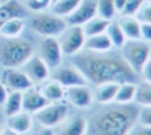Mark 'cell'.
I'll use <instances>...</instances> for the list:
<instances>
[{
	"mask_svg": "<svg viewBox=\"0 0 151 135\" xmlns=\"http://www.w3.org/2000/svg\"><path fill=\"white\" fill-rule=\"evenodd\" d=\"M85 76L88 85H99L104 82H137L138 76L123 59L118 49L97 53L83 49L70 58Z\"/></svg>",
	"mask_w": 151,
	"mask_h": 135,
	"instance_id": "obj_1",
	"label": "cell"
},
{
	"mask_svg": "<svg viewBox=\"0 0 151 135\" xmlns=\"http://www.w3.org/2000/svg\"><path fill=\"white\" fill-rule=\"evenodd\" d=\"M136 103L104 104L87 119V135H127L137 123Z\"/></svg>",
	"mask_w": 151,
	"mask_h": 135,
	"instance_id": "obj_2",
	"label": "cell"
},
{
	"mask_svg": "<svg viewBox=\"0 0 151 135\" xmlns=\"http://www.w3.org/2000/svg\"><path fill=\"white\" fill-rule=\"evenodd\" d=\"M33 55L31 42L20 38H12L0 42V65L4 68H20Z\"/></svg>",
	"mask_w": 151,
	"mask_h": 135,
	"instance_id": "obj_3",
	"label": "cell"
},
{
	"mask_svg": "<svg viewBox=\"0 0 151 135\" xmlns=\"http://www.w3.org/2000/svg\"><path fill=\"white\" fill-rule=\"evenodd\" d=\"M119 52L125 62L137 75L140 74L143 67L151 58V46L142 39L126 40Z\"/></svg>",
	"mask_w": 151,
	"mask_h": 135,
	"instance_id": "obj_4",
	"label": "cell"
},
{
	"mask_svg": "<svg viewBox=\"0 0 151 135\" xmlns=\"http://www.w3.org/2000/svg\"><path fill=\"white\" fill-rule=\"evenodd\" d=\"M70 113V107L65 101L50 102L40 110L33 114L35 121L46 128H55L60 126L67 117Z\"/></svg>",
	"mask_w": 151,
	"mask_h": 135,
	"instance_id": "obj_5",
	"label": "cell"
},
{
	"mask_svg": "<svg viewBox=\"0 0 151 135\" xmlns=\"http://www.w3.org/2000/svg\"><path fill=\"white\" fill-rule=\"evenodd\" d=\"M31 27L42 38H58L67 27V23L64 18L54 15L53 13H39L32 19Z\"/></svg>",
	"mask_w": 151,
	"mask_h": 135,
	"instance_id": "obj_6",
	"label": "cell"
},
{
	"mask_svg": "<svg viewBox=\"0 0 151 135\" xmlns=\"http://www.w3.org/2000/svg\"><path fill=\"white\" fill-rule=\"evenodd\" d=\"M85 34L81 26H67L58 36L64 56H73L84 49Z\"/></svg>",
	"mask_w": 151,
	"mask_h": 135,
	"instance_id": "obj_7",
	"label": "cell"
},
{
	"mask_svg": "<svg viewBox=\"0 0 151 135\" xmlns=\"http://www.w3.org/2000/svg\"><path fill=\"white\" fill-rule=\"evenodd\" d=\"M50 77L58 81L65 88H70L79 85H88L81 72L71 62L68 65L61 63L59 67L52 69Z\"/></svg>",
	"mask_w": 151,
	"mask_h": 135,
	"instance_id": "obj_8",
	"label": "cell"
},
{
	"mask_svg": "<svg viewBox=\"0 0 151 135\" xmlns=\"http://www.w3.org/2000/svg\"><path fill=\"white\" fill-rule=\"evenodd\" d=\"M39 56L42 59V61L47 65V67L51 70L59 67L63 63L64 54L60 43L58 41V38H53V36L44 38L40 42Z\"/></svg>",
	"mask_w": 151,
	"mask_h": 135,
	"instance_id": "obj_9",
	"label": "cell"
},
{
	"mask_svg": "<svg viewBox=\"0 0 151 135\" xmlns=\"http://www.w3.org/2000/svg\"><path fill=\"white\" fill-rule=\"evenodd\" d=\"M65 99L73 107L81 110L92 108L94 103L93 89L90 87V85H79V86L66 88Z\"/></svg>",
	"mask_w": 151,
	"mask_h": 135,
	"instance_id": "obj_10",
	"label": "cell"
},
{
	"mask_svg": "<svg viewBox=\"0 0 151 135\" xmlns=\"http://www.w3.org/2000/svg\"><path fill=\"white\" fill-rule=\"evenodd\" d=\"M0 81L9 92H24L33 86V82L20 68H5Z\"/></svg>",
	"mask_w": 151,
	"mask_h": 135,
	"instance_id": "obj_11",
	"label": "cell"
},
{
	"mask_svg": "<svg viewBox=\"0 0 151 135\" xmlns=\"http://www.w3.org/2000/svg\"><path fill=\"white\" fill-rule=\"evenodd\" d=\"M24 73L29 77L33 85H40L47 79H50L51 69L42 61L39 55H32L21 67Z\"/></svg>",
	"mask_w": 151,
	"mask_h": 135,
	"instance_id": "obj_12",
	"label": "cell"
},
{
	"mask_svg": "<svg viewBox=\"0 0 151 135\" xmlns=\"http://www.w3.org/2000/svg\"><path fill=\"white\" fill-rule=\"evenodd\" d=\"M94 16H97V0H81L65 21L67 26H83Z\"/></svg>",
	"mask_w": 151,
	"mask_h": 135,
	"instance_id": "obj_13",
	"label": "cell"
},
{
	"mask_svg": "<svg viewBox=\"0 0 151 135\" xmlns=\"http://www.w3.org/2000/svg\"><path fill=\"white\" fill-rule=\"evenodd\" d=\"M21 94H22V110L32 115L50 103V101L42 95L39 86L33 85L28 89L21 92Z\"/></svg>",
	"mask_w": 151,
	"mask_h": 135,
	"instance_id": "obj_14",
	"label": "cell"
},
{
	"mask_svg": "<svg viewBox=\"0 0 151 135\" xmlns=\"http://www.w3.org/2000/svg\"><path fill=\"white\" fill-rule=\"evenodd\" d=\"M6 124H7V128L13 130L18 135H25L32 129L33 117H32V114L21 110L12 116H8L6 120Z\"/></svg>",
	"mask_w": 151,
	"mask_h": 135,
	"instance_id": "obj_15",
	"label": "cell"
},
{
	"mask_svg": "<svg viewBox=\"0 0 151 135\" xmlns=\"http://www.w3.org/2000/svg\"><path fill=\"white\" fill-rule=\"evenodd\" d=\"M59 135H86L87 134V119L83 115H76L66 119L61 124Z\"/></svg>",
	"mask_w": 151,
	"mask_h": 135,
	"instance_id": "obj_16",
	"label": "cell"
},
{
	"mask_svg": "<svg viewBox=\"0 0 151 135\" xmlns=\"http://www.w3.org/2000/svg\"><path fill=\"white\" fill-rule=\"evenodd\" d=\"M118 85L119 83H116V82H104V83L97 85L93 90L94 102L101 106L113 103L116 93L118 89Z\"/></svg>",
	"mask_w": 151,
	"mask_h": 135,
	"instance_id": "obj_17",
	"label": "cell"
},
{
	"mask_svg": "<svg viewBox=\"0 0 151 135\" xmlns=\"http://www.w3.org/2000/svg\"><path fill=\"white\" fill-rule=\"evenodd\" d=\"M42 95L50 101V102H60L65 100V92L66 88L60 85L58 81L53 79H47L39 86Z\"/></svg>",
	"mask_w": 151,
	"mask_h": 135,
	"instance_id": "obj_18",
	"label": "cell"
},
{
	"mask_svg": "<svg viewBox=\"0 0 151 135\" xmlns=\"http://www.w3.org/2000/svg\"><path fill=\"white\" fill-rule=\"evenodd\" d=\"M119 27L122 28L126 40H136L140 39V22L136 16L120 15L116 19Z\"/></svg>",
	"mask_w": 151,
	"mask_h": 135,
	"instance_id": "obj_19",
	"label": "cell"
},
{
	"mask_svg": "<svg viewBox=\"0 0 151 135\" xmlns=\"http://www.w3.org/2000/svg\"><path fill=\"white\" fill-rule=\"evenodd\" d=\"M84 49L90 50V52L103 53V52H109L114 48L112 47V43H111L109 36L106 35V33H100L97 35L87 36L85 39Z\"/></svg>",
	"mask_w": 151,
	"mask_h": 135,
	"instance_id": "obj_20",
	"label": "cell"
},
{
	"mask_svg": "<svg viewBox=\"0 0 151 135\" xmlns=\"http://www.w3.org/2000/svg\"><path fill=\"white\" fill-rule=\"evenodd\" d=\"M26 14L25 7L17 0H7L0 5V25L13 18H22Z\"/></svg>",
	"mask_w": 151,
	"mask_h": 135,
	"instance_id": "obj_21",
	"label": "cell"
},
{
	"mask_svg": "<svg viewBox=\"0 0 151 135\" xmlns=\"http://www.w3.org/2000/svg\"><path fill=\"white\" fill-rule=\"evenodd\" d=\"M137 82H122L118 85V89L114 97V103L130 104L134 103Z\"/></svg>",
	"mask_w": 151,
	"mask_h": 135,
	"instance_id": "obj_22",
	"label": "cell"
},
{
	"mask_svg": "<svg viewBox=\"0 0 151 135\" xmlns=\"http://www.w3.org/2000/svg\"><path fill=\"white\" fill-rule=\"evenodd\" d=\"M25 28V21L22 18H13L0 25V35L2 38L12 39L19 38Z\"/></svg>",
	"mask_w": 151,
	"mask_h": 135,
	"instance_id": "obj_23",
	"label": "cell"
},
{
	"mask_svg": "<svg viewBox=\"0 0 151 135\" xmlns=\"http://www.w3.org/2000/svg\"><path fill=\"white\" fill-rule=\"evenodd\" d=\"M6 117L12 116L22 110V94L21 92H9L2 106Z\"/></svg>",
	"mask_w": 151,
	"mask_h": 135,
	"instance_id": "obj_24",
	"label": "cell"
},
{
	"mask_svg": "<svg viewBox=\"0 0 151 135\" xmlns=\"http://www.w3.org/2000/svg\"><path fill=\"white\" fill-rule=\"evenodd\" d=\"M105 33L109 36V39H110V41L112 43V47L114 49L119 50L123 47V45L125 43V41H126V38H125L122 28L119 27V25H118V22L116 20L110 21Z\"/></svg>",
	"mask_w": 151,
	"mask_h": 135,
	"instance_id": "obj_25",
	"label": "cell"
},
{
	"mask_svg": "<svg viewBox=\"0 0 151 135\" xmlns=\"http://www.w3.org/2000/svg\"><path fill=\"white\" fill-rule=\"evenodd\" d=\"M109 23H110L109 20H105V19L99 18V16H94L91 20H88L86 23H84L81 26V28L84 31L85 36L87 38V36L100 34V33H105Z\"/></svg>",
	"mask_w": 151,
	"mask_h": 135,
	"instance_id": "obj_26",
	"label": "cell"
},
{
	"mask_svg": "<svg viewBox=\"0 0 151 135\" xmlns=\"http://www.w3.org/2000/svg\"><path fill=\"white\" fill-rule=\"evenodd\" d=\"M80 1L81 0H59L51 5V13L65 19L78 7Z\"/></svg>",
	"mask_w": 151,
	"mask_h": 135,
	"instance_id": "obj_27",
	"label": "cell"
},
{
	"mask_svg": "<svg viewBox=\"0 0 151 135\" xmlns=\"http://www.w3.org/2000/svg\"><path fill=\"white\" fill-rule=\"evenodd\" d=\"M134 103L138 107L151 106V83L144 80H140L139 82H137Z\"/></svg>",
	"mask_w": 151,
	"mask_h": 135,
	"instance_id": "obj_28",
	"label": "cell"
},
{
	"mask_svg": "<svg viewBox=\"0 0 151 135\" xmlns=\"http://www.w3.org/2000/svg\"><path fill=\"white\" fill-rule=\"evenodd\" d=\"M117 14L113 0H97V16L112 21L116 20Z\"/></svg>",
	"mask_w": 151,
	"mask_h": 135,
	"instance_id": "obj_29",
	"label": "cell"
},
{
	"mask_svg": "<svg viewBox=\"0 0 151 135\" xmlns=\"http://www.w3.org/2000/svg\"><path fill=\"white\" fill-rule=\"evenodd\" d=\"M145 2V0H126L122 12L119 13L120 15H129V16H136V14L138 13V11L140 9V7L143 6V4Z\"/></svg>",
	"mask_w": 151,
	"mask_h": 135,
	"instance_id": "obj_30",
	"label": "cell"
},
{
	"mask_svg": "<svg viewBox=\"0 0 151 135\" xmlns=\"http://www.w3.org/2000/svg\"><path fill=\"white\" fill-rule=\"evenodd\" d=\"M137 123L151 128V106H143L138 108Z\"/></svg>",
	"mask_w": 151,
	"mask_h": 135,
	"instance_id": "obj_31",
	"label": "cell"
},
{
	"mask_svg": "<svg viewBox=\"0 0 151 135\" xmlns=\"http://www.w3.org/2000/svg\"><path fill=\"white\" fill-rule=\"evenodd\" d=\"M136 18L138 19L139 22L151 23V4L149 1L145 0V2L143 4V6L140 7V9L138 11V13L136 14Z\"/></svg>",
	"mask_w": 151,
	"mask_h": 135,
	"instance_id": "obj_32",
	"label": "cell"
},
{
	"mask_svg": "<svg viewBox=\"0 0 151 135\" xmlns=\"http://www.w3.org/2000/svg\"><path fill=\"white\" fill-rule=\"evenodd\" d=\"M52 0H26V6L34 12H42L50 8Z\"/></svg>",
	"mask_w": 151,
	"mask_h": 135,
	"instance_id": "obj_33",
	"label": "cell"
},
{
	"mask_svg": "<svg viewBox=\"0 0 151 135\" xmlns=\"http://www.w3.org/2000/svg\"><path fill=\"white\" fill-rule=\"evenodd\" d=\"M140 39L151 45V23L140 22Z\"/></svg>",
	"mask_w": 151,
	"mask_h": 135,
	"instance_id": "obj_34",
	"label": "cell"
},
{
	"mask_svg": "<svg viewBox=\"0 0 151 135\" xmlns=\"http://www.w3.org/2000/svg\"><path fill=\"white\" fill-rule=\"evenodd\" d=\"M127 135H151V128H147V127L136 123L131 128V130L127 133Z\"/></svg>",
	"mask_w": 151,
	"mask_h": 135,
	"instance_id": "obj_35",
	"label": "cell"
},
{
	"mask_svg": "<svg viewBox=\"0 0 151 135\" xmlns=\"http://www.w3.org/2000/svg\"><path fill=\"white\" fill-rule=\"evenodd\" d=\"M139 75L142 76V80H144V81L151 83V58H150V60L145 63V66L143 67V69H142V72H140Z\"/></svg>",
	"mask_w": 151,
	"mask_h": 135,
	"instance_id": "obj_36",
	"label": "cell"
},
{
	"mask_svg": "<svg viewBox=\"0 0 151 135\" xmlns=\"http://www.w3.org/2000/svg\"><path fill=\"white\" fill-rule=\"evenodd\" d=\"M32 135H55L53 128H46V127H41L39 129H37Z\"/></svg>",
	"mask_w": 151,
	"mask_h": 135,
	"instance_id": "obj_37",
	"label": "cell"
},
{
	"mask_svg": "<svg viewBox=\"0 0 151 135\" xmlns=\"http://www.w3.org/2000/svg\"><path fill=\"white\" fill-rule=\"evenodd\" d=\"M7 95H8V90L5 87V85L0 81V107L4 106V103H5L6 99H7Z\"/></svg>",
	"mask_w": 151,
	"mask_h": 135,
	"instance_id": "obj_38",
	"label": "cell"
},
{
	"mask_svg": "<svg viewBox=\"0 0 151 135\" xmlns=\"http://www.w3.org/2000/svg\"><path fill=\"white\" fill-rule=\"evenodd\" d=\"M125 2H126V0H113L114 7H116V9H117L118 14H119V13L122 12V9H123V7H124Z\"/></svg>",
	"mask_w": 151,
	"mask_h": 135,
	"instance_id": "obj_39",
	"label": "cell"
},
{
	"mask_svg": "<svg viewBox=\"0 0 151 135\" xmlns=\"http://www.w3.org/2000/svg\"><path fill=\"white\" fill-rule=\"evenodd\" d=\"M0 135H18V134H17V133H14L13 130H11L9 128H7V127H6L4 130H1V131H0Z\"/></svg>",
	"mask_w": 151,
	"mask_h": 135,
	"instance_id": "obj_40",
	"label": "cell"
},
{
	"mask_svg": "<svg viewBox=\"0 0 151 135\" xmlns=\"http://www.w3.org/2000/svg\"><path fill=\"white\" fill-rule=\"evenodd\" d=\"M5 1H7V0H0V5H1V4H4Z\"/></svg>",
	"mask_w": 151,
	"mask_h": 135,
	"instance_id": "obj_41",
	"label": "cell"
},
{
	"mask_svg": "<svg viewBox=\"0 0 151 135\" xmlns=\"http://www.w3.org/2000/svg\"><path fill=\"white\" fill-rule=\"evenodd\" d=\"M57 1H59V0H52V4H54V2H57Z\"/></svg>",
	"mask_w": 151,
	"mask_h": 135,
	"instance_id": "obj_42",
	"label": "cell"
},
{
	"mask_svg": "<svg viewBox=\"0 0 151 135\" xmlns=\"http://www.w3.org/2000/svg\"><path fill=\"white\" fill-rule=\"evenodd\" d=\"M146 1H149V2H150V4H151V0H146Z\"/></svg>",
	"mask_w": 151,
	"mask_h": 135,
	"instance_id": "obj_43",
	"label": "cell"
},
{
	"mask_svg": "<svg viewBox=\"0 0 151 135\" xmlns=\"http://www.w3.org/2000/svg\"><path fill=\"white\" fill-rule=\"evenodd\" d=\"M0 131H1V127H0Z\"/></svg>",
	"mask_w": 151,
	"mask_h": 135,
	"instance_id": "obj_44",
	"label": "cell"
},
{
	"mask_svg": "<svg viewBox=\"0 0 151 135\" xmlns=\"http://www.w3.org/2000/svg\"><path fill=\"white\" fill-rule=\"evenodd\" d=\"M150 46H151V45H150Z\"/></svg>",
	"mask_w": 151,
	"mask_h": 135,
	"instance_id": "obj_45",
	"label": "cell"
},
{
	"mask_svg": "<svg viewBox=\"0 0 151 135\" xmlns=\"http://www.w3.org/2000/svg\"><path fill=\"white\" fill-rule=\"evenodd\" d=\"M86 135H87V134H86Z\"/></svg>",
	"mask_w": 151,
	"mask_h": 135,
	"instance_id": "obj_46",
	"label": "cell"
}]
</instances>
